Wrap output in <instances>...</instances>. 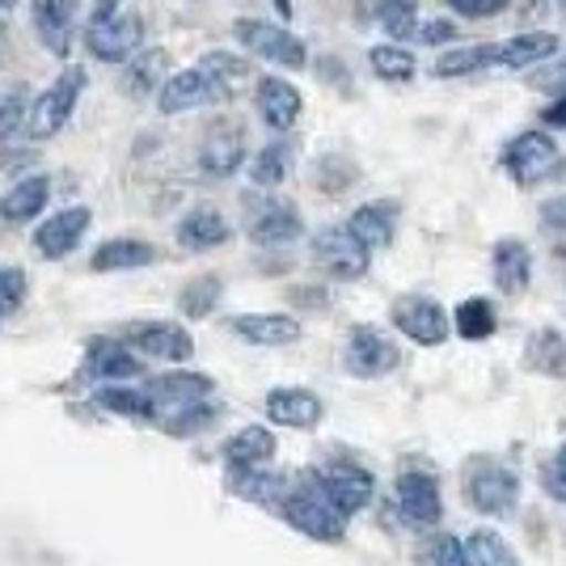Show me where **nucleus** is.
<instances>
[{"label":"nucleus","instance_id":"nucleus-1","mask_svg":"<svg viewBox=\"0 0 566 566\" xmlns=\"http://www.w3.org/2000/svg\"><path fill=\"white\" fill-rule=\"evenodd\" d=\"M81 39H85L90 55L102 64H127L144 43V22L136 13H123L118 0H97Z\"/></svg>","mask_w":566,"mask_h":566},{"label":"nucleus","instance_id":"nucleus-2","mask_svg":"<svg viewBox=\"0 0 566 566\" xmlns=\"http://www.w3.org/2000/svg\"><path fill=\"white\" fill-rule=\"evenodd\" d=\"M499 161H503V169L512 174V182H520V187H537V182H549V178H558V174L566 169L558 140H554L549 132H542V127L516 132L512 140L503 144Z\"/></svg>","mask_w":566,"mask_h":566},{"label":"nucleus","instance_id":"nucleus-3","mask_svg":"<svg viewBox=\"0 0 566 566\" xmlns=\"http://www.w3.org/2000/svg\"><path fill=\"white\" fill-rule=\"evenodd\" d=\"M85 85H90V72L69 64V69H60V76L51 81L43 94L30 102V136L34 140H51V136H60L64 127H69L72 111H76V102L85 94Z\"/></svg>","mask_w":566,"mask_h":566},{"label":"nucleus","instance_id":"nucleus-4","mask_svg":"<svg viewBox=\"0 0 566 566\" xmlns=\"http://www.w3.org/2000/svg\"><path fill=\"white\" fill-rule=\"evenodd\" d=\"M233 34L237 43L250 51V55H259L266 64H275V69H292L301 72L308 64V51L305 43L280 22H262V18H237L233 22Z\"/></svg>","mask_w":566,"mask_h":566},{"label":"nucleus","instance_id":"nucleus-5","mask_svg":"<svg viewBox=\"0 0 566 566\" xmlns=\"http://www.w3.org/2000/svg\"><path fill=\"white\" fill-rule=\"evenodd\" d=\"M313 262L331 275V280H364L373 266V250L347 229V224H331L313 237Z\"/></svg>","mask_w":566,"mask_h":566},{"label":"nucleus","instance_id":"nucleus-6","mask_svg":"<svg viewBox=\"0 0 566 566\" xmlns=\"http://www.w3.org/2000/svg\"><path fill=\"white\" fill-rule=\"evenodd\" d=\"M283 520H287L296 533L313 537V542H338V537H343V524H347V516L334 507L331 499L322 495V486H301V491H292V495L283 499Z\"/></svg>","mask_w":566,"mask_h":566},{"label":"nucleus","instance_id":"nucleus-7","mask_svg":"<svg viewBox=\"0 0 566 566\" xmlns=\"http://www.w3.org/2000/svg\"><path fill=\"white\" fill-rule=\"evenodd\" d=\"M389 317H394V326H398L410 343H419V347H440L452 334V317L444 313V305H440L436 296H419V292L398 296L394 308H389Z\"/></svg>","mask_w":566,"mask_h":566},{"label":"nucleus","instance_id":"nucleus-8","mask_svg":"<svg viewBox=\"0 0 566 566\" xmlns=\"http://www.w3.org/2000/svg\"><path fill=\"white\" fill-rule=\"evenodd\" d=\"M245 233L254 245H287L305 233V220L296 212V203L287 199H250V216H245Z\"/></svg>","mask_w":566,"mask_h":566},{"label":"nucleus","instance_id":"nucleus-9","mask_svg":"<svg viewBox=\"0 0 566 566\" xmlns=\"http://www.w3.org/2000/svg\"><path fill=\"white\" fill-rule=\"evenodd\" d=\"M470 503L482 516H507L520 499V478L499 461H482L470 470V486H465Z\"/></svg>","mask_w":566,"mask_h":566},{"label":"nucleus","instance_id":"nucleus-10","mask_svg":"<svg viewBox=\"0 0 566 566\" xmlns=\"http://www.w3.org/2000/svg\"><path fill=\"white\" fill-rule=\"evenodd\" d=\"M245 166V127L237 118H220L203 132L199 144V169L208 178H233Z\"/></svg>","mask_w":566,"mask_h":566},{"label":"nucleus","instance_id":"nucleus-11","mask_svg":"<svg viewBox=\"0 0 566 566\" xmlns=\"http://www.w3.org/2000/svg\"><path fill=\"white\" fill-rule=\"evenodd\" d=\"M398 343L394 338H385L380 331H373V326H359V331H352V338H347V347H343V368L352 373V377H385V373H394L398 368Z\"/></svg>","mask_w":566,"mask_h":566},{"label":"nucleus","instance_id":"nucleus-12","mask_svg":"<svg viewBox=\"0 0 566 566\" xmlns=\"http://www.w3.org/2000/svg\"><path fill=\"white\" fill-rule=\"evenodd\" d=\"M123 343L132 352H144L148 359H169V364H182L195 355V338L178 322H136L123 331Z\"/></svg>","mask_w":566,"mask_h":566},{"label":"nucleus","instance_id":"nucleus-13","mask_svg":"<svg viewBox=\"0 0 566 566\" xmlns=\"http://www.w3.org/2000/svg\"><path fill=\"white\" fill-rule=\"evenodd\" d=\"M212 102H224V97H220L216 81L199 69V64L166 76V81H161V90H157V111H161V115H187V111L212 106Z\"/></svg>","mask_w":566,"mask_h":566},{"label":"nucleus","instance_id":"nucleus-14","mask_svg":"<svg viewBox=\"0 0 566 566\" xmlns=\"http://www.w3.org/2000/svg\"><path fill=\"white\" fill-rule=\"evenodd\" d=\"M254 106H259V118L275 136H287L301 123L305 97H301V90L292 81H283V76H259L254 81Z\"/></svg>","mask_w":566,"mask_h":566},{"label":"nucleus","instance_id":"nucleus-15","mask_svg":"<svg viewBox=\"0 0 566 566\" xmlns=\"http://www.w3.org/2000/svg\"><path fill=\"white\" fill-rule=\"evenodd\" d=\"M90 224H94V212H90V208H64V212L48 216V220L34 229V250L51 262L69 259L72 250L81 245V237L90 233Z\"/></svg>","mask_w":566,"mask_h":566},{"label":"nucleus","instance_id":"nucleus-16","mask_svg":"<svg viewBox=\"0 0 566 566\" xmlns=\"http://www.w3.org/2000/svg\"><path fill=\"white\" fill-rule=\"evenodd\" d=\"M317 486H322V495L331 499L343 516H355L373 499V473L352 465V461H334V465L317 473Z\"/></svg>","mask_w":566,"mask_h":566},{"label":"nucleus","instance_id":"nucleus-17","mask_svg":"<svg viewBox=\"0 0 566 566\" xmlns=\"http://www.w3.org/2000/svg\"><path fill=\"white\" fill-rule=\"evenodd\" d=\"M398 512L406 524H415V528H431V524H440L444 516V503H440V486H436V478L431 473H401L398 478Z\"/></svg>","mask_w":566,"mask_h":566},{"label":"nucleus","instance_id":"nucleus-18","mask_svg":"<svg viewBox=\"0 0 566 566\" xmlns=\"http://www.w3.org/2000/svg\"><path fill=\"white\" fill-rule=\"evenodd\" d=\"M558 48H563L558 34H549V30H524V34H512V39L495 43V69L503 72L537 69L545 60H554Z\"/></svg>","mask_w":566,"mask_h":566},{"label":"nucleus","instance_id":"nucleus-19","mask_svg":"<svg viewBox=\"0 0 566 566\" xmlns=\"http://www.w3.org/2000/svg\"><path fill=\"white\" fill-rule=\"evenodd\" d=\"M491 275L503 296H520L533 280V250L520 237H503L491 250Z\"/></svg>","mask_w":566,"mask_h":566},{"label":"nucleus","instance_id":"nucleus-20","mask_svg":"<svg viewBox=\"0 0 566 566\" xmlns=\"http://www.w3.org/2000/svg\"><path fill=\"white\" fill-rule=\"evenodd\" d=\"M229 331L254 347H287L301 338V322L287 313H237L229 322Z\"/></svg>","mask_w":566,"mask_h":566},{"label":"nucleus","instance_id":"nucleus-21","mask_svg":"<svg viewBox=\"0 0 566 566\" xmlns=\"http://www.w3.org/2000/svg\"><path fill=\"white\" fill-rule=\"evenodd\" d=\"M72 0H30V18H34V34L51 55H69L72 51Z\"/></svg>","mask_w":566,"mask_h":566},{"label":"nucleus","instance_id":"nucleus-22","mask_svg":"<svg viewBox=\"0 0 566 566\" xmlns=\"http://www.w3.org/2000/svg\"><path fill=\"white\" fill-rule=\"evenodd\" d=\"M322 415H326V406H322L317 394H308V389H271L266 394V419L271 423L305 431V427L322 423Z\"/></svg>","mask_w":566,"mask_h":566},{"label":"nucleus","instance_id":"nucleus-23","mask_svg":"<svg viewBox=\"0 0 566 566\" xmlns=\"http://www.w3.org/2000/svg\"><path fill=\"white\" fill-rule=\"evenodd\" d=\"M347 229H352L368 250H385L394 233H398V203L394 199H373V203H359L347 216Z\"/></svg>","mask_w":566,"mask_h":566},{"label":"nucleus","instance_id":"nucleus-24","mask_svg":"<svg viewBox=\"0 0 566 566\" xmlns=\"http://www.w3.org/2000/svg\"><path fill=\"white\" fill-rule=\"evenodd\" d=\"M153 389V398L161 406V419L174 415V410H182V406H199V401L212 398V380L199 377V373H169V377H157L148 380Z\"/></svg>","mask_w":566,"mask_h":566},{"label":"nucleus","instance_id":"nucleus-25","mask_svg":"<svg viewBox=\"0 0 566 566\" xmlns=\"http://www.w3.org/2000/svg\"><path fill=\"white\" fill-rule=\"evenodd\" d=\"M229 237H233V229H229V220L216 212V208H195V212H187L178 220V245L195 250V254L224 245Z\"/></svg>","mask_w":566,"mask_h":566},{"label":"nucleus","instance_id":"nucleus-26","mask_svg":"<svg viewBox=\"0 0 566 566\" xmlns=\"http://www.w3.org/2000/svg\"><path fill=\"white\" fill-rule=\"evenodd\" d=\"M48 199H51V182L43 174H30L22 182H13V190L0 199V216H4L9 224H25V220L43 216Z\"/></svg>","mask_w":566,"mask_h":566},{"label":"nucleus","instance_id":"nucleus-27","mask_svg":"<svg viewBox=\"0 0 566 566\" xmlns=\"http://www.w3.org/2000/svg\"><path fill=\"white\" fill-rule=\"evenodd\" d=\"M275 457V436H271V427H241L233 431L229 440H224V461L233 465V470H250V465H266Z\"/></svg>","mask_w":566,"mask_h":566},{"label":"nucleus","instance_id":"nucleus-28","mask_svg":"<svg viewBox=\"0 0 566 566\" xmlns=\"http://www.w3.org/2000/svg\"><path fill=\"white\" fill-rule=\"evenodd\" d=\"M157 259V250L148 245V241H136V237H115V241H106V245H97L90 266L94 271H140L148 262Z\"/></svg>","mask_w":566,"mask_h":566},{"label":"nucleus","instance_id":"nucleus-29","mask_svg":"<svg viewBox=\"0 0 566 566\" xmlns=\"http://www.w3.org/2000/svg\"><path fill=\"white\" fill-rule=\"evenodd\" d=\"M85 368H90V377L106 380V385H118V380L140 377L144 373L140 359L127 352V347H118V343H94V347H90V359H85Z\"/></svg>","mask_w":566,"mask_h":566},{"label":"nucleus","instance_id":"nucleus-30","mask_svg":"<svg viewBox=\"0 0 566 566\" xmlns=\"http://www.w3.org/2000/svg\"><path fill=\"white\" fill-rule=\"evenodd\" d=\"M199 69L212 76L216 90H220V97H224V102H233L237 90L254 81V69H250V60H245V55H233V51H208V55L199 60Z\"/></svg>","mask_w":566,"mask_h":566},{"label":"nucleus","instance_id":"nucleus-31","mask_svg":"<svg viewBox=\"0 0 566 566\" xmlns=\"http://www.w3.org/2000/svg\"><path fill=\"white\" fill-rule=\"evenodd\" d=\"M491 69H495V43H473V48L444 51L431 64V76L436 81H457V76H473V72H491Z\"/></svg>","mask_w":566,"mask_h":566},{"label":"nucleus","instance_id":"nucleus-32","mask_svg":"<svg viewBox=\"0 0 566 566\" xmlns=\"http://www.w3.org/2000/svg\"><path fill=\"white\" fill-rule=\"evenodd\" d=\"M292 161H296V148H292V140H271L262 144L259 153H254V161H250V182L262 190L280 187L283 178L292 174Z\"/></svg>","mask_w":566,"mask_h":566},{"label":"nucleus","instance_id":"nucleus-33","mask_svg":"<svg viewBox=\"0 0 566 566\" xmlns=\"http://www.w3.org/2000/svg\"><path fill=\"white\" fill-rule=\"evenodd\" d=\"M97 406L102 410H115L123 419H157L161 406L148 389H127V385H102L97 389Z\"/></svg>","mask_w":566,"mask_h":566},{"label":"nucleus","instance_id":"nucleus-34","mask_svg":"<svg viewBox=\"0 0 566 566\" xmlns=\"http://www.w3.org/2000/svg\"><path fill=\"white\" fill-rule=\"evenodd\" d=\"M524 364L533 373L566 380V338L558 331H537L528 338V347H524Z\"/></svg>","mask_w":566,"mask_h":566},{"label":"nucleus","instance_id":"nucleus-35","mask_svg":"<svg viewBox=\"0 0 566 566\" xmlns=\"http://www.w3.org/2000/svg\"><path fill=\"white\" fill-rule=\"evenodd\" d=\"M368 69L377 72L380 81H415V72H419V60H415V51L406 48V43H377V48L368 51Z\"/></svg>","mask_w":566,"mask_h":566},{"label":"nucleus","instance_id":"nucleus-36","mask_svg":"<svg viewBox=\"0 0 566 566\" xmlns=\"http://www.w3.org/2000/svg\"><path fill=\"white\" fill-rule=\"evenodd\" d=\"M499 326L495 317V305L486 301V296H470V301H461L457 313H452V331L461 334V338H470V343H482V338H491Z\"/></svg>","mask_w":566,"mask_h":566},{"label":"nucleus","instance_id":"nucleus-37","mask_svg":"<svg viewBox=\"0 0 566 566\" xmlns=\"http://www.w3.org/2000/svg\"><path fill=\"white\" fill-rule=\"evenodd\" d=\"M377 22L394 43H410L419 34V4L415 0H380Z\"/></svg>","mask_w":566,"mask_h":566},{"label":"nucleus","instance_id":"nucleus-38","mask_svg":"<svg viewBox=\"0 0 566 566\" xmlns=\"http://www.w3.org/2000/svg\"><path fill=\"white\" fill-rule=\"evenodd\" d=\"M465 554H470V566H520L512 545L503 542L495 528H473L465 537Z\"/></svg>","mask_w":566,"mask_h":566},{"label":"nucleus","instance_id":"nucleus-39","mask_svg":"<svg viewBox=\"0 0 566 566\" xmlns=\"http://www.w3.org/2000/svg\"><path fill=\"white\" fill-rule=\"evenodd\" d=\"M22 127H30V94L13 90V94L0 97V144L18 140Z\"/></svg>","mask_w":566,"mask_h":566},{"label":"nucleus","instance_id":"nucleus-40","mask_svg":"<svg viewBox=\"0 0 566 566\" xmlns=\"http://www.w3.org/2000/svg\"><path fill=\"white\" fill-rule=\"evenodd\" d=\"M233 491L245 499H275L283 495V478L280 473H262V465H250V470L233 473Z\"/></svg>","mask_w":566,"mask_h":566},{"label":"nucleus","instance_id":"nucleus-41","mask_svg":"<svg viewBox=\"0 0 566 566\" xmlns=\"http://www.w3.org/2000/svg\"><path fill=\"white\" fill-rule=\"evenodd\" d=\"M423 566H470L465 542L452 537V533H436V537L423 545Z\"/></svg>","mask_w":566,"mask_h":566},{"label":"nucleus","instance_id":"nucleus-42","mask_svg":"<svg viewBox=\"0 0 566 566\" xmlns=\"http://www.w3.org/2000/svg\"><path fill=\"white\" fill-rule=\"evenodd\" d=\"M169 64L166 51H144L132 60V72H127V85H132V94H148L157 81H161V69Z\"/></svg>","mask_w":566,"mask_h":566},{"label":"nucleus","instance_id":"nucleus-43","mask_svg":"<svg viewBox=\"0 0 566 566\" xmlns=\"http://www.w3.org/2000/svg\"><path fill=\"white\" fill-rule=\"evenodd\" d=\"M25 301V271L22 266H0V317H9Z\"/></svg>","mask_w":566,"mask_h":566},{"label":"nucleus","instance_id":"nucleus-44","mask_svg":"<svg viewBox=\"0 0 566 566\" xmlns=\"http://www.w3.org/2000/svg\"><path fill=\"white\" fill-rule=\"evenodd\" d=\"M166 419H169L166 431H174V436H190V431H199V427L212 423V406H208V401L182 406V410H174V415H166Z\"/></svg>","mask_w":566,"mask_h":566},{"label":"nucleus","instance_id":"nucleus-45","mask_svg":"<svg viewBox=\"0 0 566 566\" xmlns=\"http://www.w3.org/2000/svg\"><path fill=\"white\" fill-rule=\"evenodd\" d=\"M457 22H449V18H427V22H419V34H415V43H423V48H444V43H457Z\"/></svg>","mask_w":566,"mask_h":566},{"label":"nucleus","instance_id":"nucleus-46","mask_svg":"<svg viewBox=\"0 0 566 566\" xmlns=\"http://www.w3.org/2000/svg\"><path fill=\"white\" fill-rule=\"evenodd\" d=\"M542 486H545V495L549 499H558V503H566V444L549 461H545V470H542Z\"/></svg>","mask_w":566,"mask_h":566},{"label":"nucleus","instance_id":"nucleus-47","mask_svg":"<svg viewBox=\"0 0 566 566\" xmlns=\"http://www.w3.org/2000/svg\"><path fill=\"white\" fill-rule=\"evenodd\" d=\"M452 13H461V18H470V22H482V18H499V13H507V4L512 0H444Z\"/></svg>","mask_w":566,"mask_h":566},{"label":"nucleus","instance_id":"nucleus-48","mask_svg":"<svg viewBox=\"0 0 566 566\" xmlns=\"http://www.w3.org/2000/svg\"><path fill=\"white\" fill-rule=\"evenodd\" d=\"M216 296H220V280H199L187 296H182V305H187V313L199 317V313H208V308L216 305Z\"/></svg>","mask_w":566,"mask_h":566},{"label":"nucleus","instance_id":"nucleus-49","mask_svg":"<svg viewBox=\"0 0 566 566\" xmlns=\"http://www.w3.org/2000/svg\"><path fill=\"white\" fill-rule=\"evenodd\" d=\"M545 127H566V94H554V102L542 111Z\"/></svg>","mask_w":566,"mask_h":566},{"label":"nucleus","instance_id":"nucleus-50","mask_svg":"<svg viewBox=\"0 0 566 566\" xmlns=\"http://www.w3.org/2000/svg\"><path fill=\"white\" fill-rule=\"evenodd\" d=\"M537 85H545L549 94H566V60H563V64H554V72H549V76H537Z\"/></svg>","mask_w":566,"mask_h":566},{"label":"nucleus","instance_id":"nucleus-51","mask_svg":"<svg viewBox=\"0 0 566 566\" xmlns=\"http://www.w3.org/2000/svg\"><path fill=\"white\" fill-rule=\"evenodd\" d=\"M271 4H275V13H280L283 22H287V18H292V0H271Z\"/></svg>","mask_w":566,"mask_h":566},{"label":"nucleus","instance_id":"nucleus-52","mask_svg":"<svg viewBox=\"0 0 566 566\" xmlns=\"http://www.w3.org/2000/svg\"><path fill=\"white\" fill-rule=\"evenodd\" d=\"M13 4H18V0H0V13H9V9H13Z\"/></svg>","mask_w":566,"mask_h":566},{"label":"nucleus","instance_id":"nucleus-53","mask_svg":"<svg viewBox=\"0 0 566 566\" xmlns=\"http://www.w3.org/2000/svg\"><path fill=\"white\" fill-rule=\"evenodd\" d=\"M558 254H566V220H563V245H558Z\"/></svg>","mask_w":566,"mask_h":566}]
</instances>
